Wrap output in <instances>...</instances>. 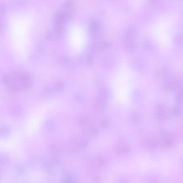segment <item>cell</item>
<instances>
[{"mask_svg": "<svg viewBox=\"0 0 183 183\" xmlns=\"http://www.w3.org/2000/svg\"><path fill=\"white\" fill-rule=\"evenodd\" d=\"M2 81L6 89L13 93L26 91L31 87L33 81L30 75L21 70L6 73L3 76Z\"/></svg>", "mask_w": 183, "mask_h": 183, "instance_id": "obj_1", "label": "cell"}, {"mask_svg": "<svg viewBox=\"0 0 183 183\" xmlns=\"http://www.w3.org/2000/svg\"><path fill=\"white\" fill-rule=\"evenodd\" d=\"M65 87L64 83L60 81H56L43 88L41 91L45 95H51L61 92L64 90Z\"/></svg>", "mask_w": 183, "mask_h": 183, "instance_id": "obj_2", "label": "cell"}, {"mask_svg": "<svg viewBox=\"0 0 183 183\" xmlns=\"http://www.w3.org/2000/svg\"><path fill=\"white\" fill-rule=\"evenodd\" d=\"M107 100L103 99L100 97H97L95 98L92 102L93 109L98 112H101L104 111L107 106Z\"/></svg>", "mask_w": 183, "mask_h": 183, "instance_id": "obj_3", "label": "cell"}, {"mask_svg": "<svg viewBox=\"0 0 183 183\" xmlns=\"http://www.w3.org/2000/svg\"><path fill=\"white\" fill-rule=\"evenodd\" d=\"M43 128L48 132H52L55 130L56 125L55 122L51 120L46 121L43 124Z\"/></svg>", "mask_w": 183, "mask_h": 183, "instance_id": "obj_4", "label": "cell"}, {"mask_svg": "<svg viewBox=\"0 0 183 183\" xmlns=\"http://www.w3.org/2000/svg\"><path fill=\"white\" fill-rule=\"evenodd\" d=\"M97 96L107 100L109 96V90L105 87L99 88L97 92Z\"/></svg>", "mask_w": 183, "mask_h": 183, "instance_id": "obj_5", "label": "cell"}, {"mask_svg": "<svg viewBox=\"0 0 183 183\" xmlns=\"http://www.w3.org/2000/svg\"><path fill=\"white\" fill-rule=\"evenodd\" d=\"M22 108L19 106H15L11 108L10 110V114L14 117H16L22 114Z\"/></svg>", "mask_w": 183, "mask_h": 183, "instance_id": "obj_6", "label": "cell"}, {"mask_svg": "<svg viewBox=\"0 0 183 183\" xmlns=\"http://www.w3.org/2000/svg\"><path fill=\"white\" fill-rule=\"evenodd\" d=\"M11 132V129L8 126H3L1 127L0 130V136L1 137H7L10 134Z\"/></svg>", "mask_w": 183, "mask_h": 183, "instance_id": "obj_7", "label": "cell"}, {"mask_svg": "<svg viewBox=\"0 0 183 183\" xmlns=\"http://www.w3.org/2000/svg\"><path fill=\"white\" fill-rule=\"evenodd\" d=\"M77 122L79 125L85 126L89 124V121L87 117L81 116L78 119Z\"/></svg>", "mask_w": 183, "mask_h": 183, "instance_id": "obj_8", "label": "cell"}, {"mask_svg": "<svg viewBox=\"0 0 183 183\" xmlns=\"http://www.w3.org/2000/svg\"><path fill=\"white\" fill-rule=\"evenodd\" d=\"M132 97L133 101L134 102H137L140 101L141 98L140 91L139 90H135L133 91Z\"/></svg>", "mask_w": 183, "mask_h": 183, "instance_id": "obj_9", "label": "cell"}, {"mask_svg": "<svg viewBox=\"0 0 183 183\" xmlns=\"http://www.w3.org/2000/svg\"><path fill=\"white\" fill-rule=\"evenodd\" d=\"M109 120L105 118L101 119L99 122L100 126L102 128L107 127L109 125Z\"/></svg>", "mask_w": 183, "mask_h": 183, "instance_id": "obj_10", "label": "cell"}, {"mask_svg": "<svg viewBox=\"0 0 183 183\" xmlns=\"http://www.w3.org/2000/svg\"><path fill=\"white\" fill-rule=\"evenodd\" d=\"M89 134L92 137H96L99 134V130L97 128L91 126L89 128Z\"/></svg>", "mask_w": 183, "mask_h": 183, "instance_id": "obj_11", "label": "cell"}, {"mask_svg": "<svg viewBox=\"0 0 183 183\" xmlns=\"http://www.w3.org/2000/svg\"><path fill=\"white\" fill-rule=\"evenodd\" d=\"M75 99L76 101L79 103H82L84 102V97L81 93H76L75 95Z\"/></svg>", "mask_w": 183, "mask_h": 183, "instance_id": "obj_12", "label": "cell"}, {"mask_svg": "<svg viewBox=\"0 0 183 183\" xmlns=\"http://www.w3.org/2000/svg\"><path fill=\"white\" fill-rule=\"evenodd\" d=\"M131 118L132 121L135 122H137L140 119V116L139 114H137V113L136 112L133 113L131 115Z\"/></svg>", "mask_w": 183, "mask_h": 183, "instance_id": "obj_13", "label": "cell"}]
</instances>
